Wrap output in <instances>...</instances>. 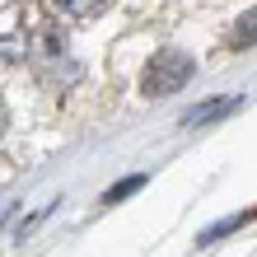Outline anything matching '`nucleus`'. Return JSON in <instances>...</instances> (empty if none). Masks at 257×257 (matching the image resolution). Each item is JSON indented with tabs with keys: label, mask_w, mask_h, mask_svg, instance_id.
<instances>
[{
	"label": "nucleus",
	"mask_w": 257,
	"mask_h": 257,
	"mask_svg": "<svg viewBox=\"0 0 257 257\" xmlns=\"http://www.w3.org/2000/svg\"><path fill=\"white\" fill-rule=\"evenodd\" d=\"M252 220V210H243V215H234V220H224V224H210V229L201 234V243H215L220 234H229V229H238V224H248Z\"/></svg>",
	"instance_id": "nucleus-5"
},
{
	"label": "nucleus",
	"mask_w": 257,
	"mask_h": 257,
	"mask_svg": "<svg viewBox=\"0 0 257 257\" xmlns=\"http://www.w3.org/2000/svg\"><path fill=\"white\" fill-rule=\"evenodd\" d=\"M238 108V98H229V94H220V98H206V103H196V108L183 117L187 126H206V122H215V117H229Z\"/></svg>",
	"instance_id": "nucleus-2"
},
{
	"label": "nucleus",
	"mask_w": 257,
	"mask_h": 257,
	"mask_svg": "<svg viewBox=\"0 0 257 257\" xmlns=\"http://www.w3.org/2000/svg\"><path fill=\"white\" fill-rule=\"evenodd\" d=\"M108 0H52V10H61V14H70V19H80V14H94V10H103Z\"/></svg>",
	"instance_id": "nucleus-4"
},
{
	"label": "nucleus",
	"mask_w": 257,
	"mask_h": 257,
	"mask_svg": "<svg viewBox=\"0 0 257 257\" xmlns=\"http://www.w3.org/2000/svg\"><path fill=\"white\" fill-rule=\"evenodd\" d=\"M141 183H145V178H141V173H136V178H126V183H117V187H112L108 196H103V201H122V196H126V192H136V187H141Z\"/></svg>",
	"instance_id": "nucleus-6"
},
{
	"label": "nucleus",
	"mask_w": 257,
	"mask_h": 257,
	"mask_svg": "<svg viewBox=\"0 0 257 257\" xmlns=\"http://www.w3.org/2000/svg\"><path fill=\"white\" fill-rule=\"evenodd\" d=\"M229 47H234V52H248V47H257V10H248L243 19L234 24V33H229Z\"/></svg>",
	"instance_id": "nucleus-3"
},
{
	"label": "nucleus",
	"mask_w": 257,
	"mask_h": 257,
	"mask_svg": "<svg viewBox=\"0 0 257 257\" xmlns=\"http://www.w3.org/2000/svg\"><path fill=\"white\" fill-rule=\"evenodd\" d=\"M192 70H196V61H192L187 52L159 47L155 56H150L145 75H141V89H145V94H178V89L192 80Z\"/></svg>",
	"instance_id": "nucleus-1"
},
{
	"label": "nucleus",
	"mask_w": 257,
	"mask_h": 257,
	"mask_svg": "<svg viewBox=\"0 0 257 257\" xmlns=\"http://www.w3.org/2000/svg\"><path fill=\"white\" fill-rule=\"evenodd\" d=\"M5 122H10V108H5V98H0V131H5Z\"/></svg>",
	"instance_id": "nucleus-7"
}]
</instances>
